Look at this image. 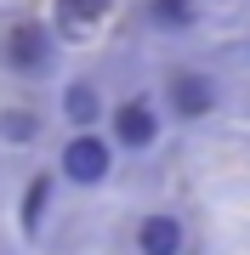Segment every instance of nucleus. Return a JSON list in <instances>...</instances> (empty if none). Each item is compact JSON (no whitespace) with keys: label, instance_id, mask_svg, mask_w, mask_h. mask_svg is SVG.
<instances>
[{"label":"nucleus","instance_id":"obj_1","mask_svg":"<svg viewBox=\"0 0 250 255\" xmlns=\"http://www.w3.org/2000/svg\"><path fill=\"white\" fill-rule=\"evenodd\" d=\"M0 63L17 74V80H46V74L57 68V34H51V23L17 17L6 34H0Z\"/></svg>","mask_w":250,"mask_h":255},{"label":"nucleus","instance_id":"obj_2","mask_svg":"<svg viewBox=\"0 0 250 255\" xmlns=\"http://www.w3.org/2000/svg\"><path fill=\"white\" fill-rule=\"evenodd\" d=\"M57 170H63L74 187L108 182V170H114V142L97 136V130H74V136H68V147H63V159H57Z\"/></svg>","mask_w":250,"mask_h":255},{"label":"nucleus","instance_id":"obj_3","mask_svg":"<svg viewBox=\"0 0 250 255\" xmlns=\"http://www.w3.org/2000/svg\"><path fill=\"white\" fill-rule=\"evenodd\" d=\"M165 102L176 119H205V114H216V80L199 68H176L165 80Z\"/></svg>","mask_w":250,"mask_h":255},{"label":"nucleus","instance_id":"obj_4","mask_svg":"<svg viewBox=\"0 0 250 255\" xmlns=\"http://www.w3.org/2000/svg\"><path fill=\"white\" fill-rule=\"evenodd\" d=\"M108 125H114V142L131 147V153H142V147L159 142V114H154L148 97H125L120 108L108 114Z\"/></svg>","mask_w":250,"mask_h":255},{"label":"nucleus","instance_id":"obj_5","mask_svg":"<svg viewBox=\"0 0 250 255\" xmlns=\"http://www.w3.org/2000/svg\"><path fill=\"white\" fill-rule=\"evenodd\" d=\"M108 23V0H51V34L85 40Z\"/></svg>","mask_w":250,"mask_h":255},{"label":"nucleus","instance_id":"obj_6","mask_svg":"<svg viewBox=\"0 0 250 255\" xmlns=\"http://www.w3.org/2000/svg\"><path fill=\"white\" fill-rule=\"evenodd\" d=\"M137 250L142 255H182L188 250V227L176 216H165V210L159 216H142L137 221Z\"/></svg>","mask_w":250,"mask_h":255},{"label":"nucleus","instance_id":"obj_7","mask_svg":"<svg viewBox=\"0 0 250 255\" xmlns=\"http://www.w3.org/2000/svg\"><path fill=\"white\" fill-rule=\"evenodd\" d=\"M63 119L74 130H97V119H102V91L91 80H68L63 85Z\"/></svg>","mask_w":250,"mask_h":255},{"label":"nucleus","instance_id":"obj_8","mask_svg":"<svg viewBox=\"0 0 250 255\" xmlns=\"http://www.w3.org/2000/svg\"><path fill=\"white\" fill-rule=\"evenodd\" d=\"M46 210H51V176H28V187H23V233L28 238L40 233Z\"/></svg>","mask_w":250,"mask_h":255},{"label":"nucleus","instance_id":"obj_9","mask_svg":"<svg viewBox=\"0 0 250 255\" xmlns=\"http://www.w3.org/2000/svg\"><path fill=\"white\" fill-rule=\"evenodd\" d=\"M148 17H154V28H171V34H182V28H194L199 6H194V0H148Z\"/></svg>","mask_w":250,"mask_h":255},{"label":"nucleus","instance_id":"obj_10","mask_svg":"<svg viewBox=\"0 0 250 255\" xmlns=\"http://www.w3.org/2000/svg\"><path fill=\"white\" fill-rule=\"evenodd\" d=\"M40 136V114L34 108H6L0 114V142H34Z\"/></svg>","mask_w":250,"mask_h":255}]
</instances>
